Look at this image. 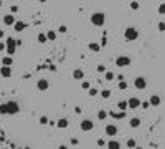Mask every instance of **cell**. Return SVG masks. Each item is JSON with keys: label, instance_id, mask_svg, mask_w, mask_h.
Here are the masks:
<instances>
[{"label": "cell", "instance_id": "obj_16", "mask_svg": "<svg viewBox=\"0 0 165 149\" xmlns=\"http://www.w3.org/2000/svg\"><path fill=\"white\" fill-rule=\"evenodd\" d=\"M56 126H58L59 129H66L68 126H69V121H68L66 118H61V119H58V121H56Z\"/></svg>", "mask_w": 165, "mask_h": 149}, {"label": "cell", "instance_id": "obj_42", "mask_svg": "<svg viewBox=\"0 0 165 149\" xmlns=\"http://www.w3.org/2000/svg\"><path fill=\"white\" fill-rule=\"evenodd\" d=\"M74 113H78V114H79V113H81V108H79V106H76V108H74Z\"/></svg>", "mask_w": 165, "mask_h": 149}, {"label": "cell", "instance_id": "obj_32", "mask_svg": "<svg viewBox=\"0 0 165 149\" xmlns=\"http://www.w3.org/2000/svg\"><path fill=\"white\" fill-rule=\"evenodd\" d=\"M137 144H135V139H129L127 141V148H135Z\"/></svg>", "mask_w": 165, "mask_h": 149}, {"label": "cell", "instance_id": "obj_13", "mask_svg": "<svg viewBox=\"0 0 165 149\" xmlns=\"http://www.w3.org/2000/svg\"><path fill=\"white\" fill-rule=\"evenodd\" d=\"M117 126H116V124H107V126H106V134L107 136H116L117 134Z\"/></svg>", "mask_w": 165, "mask_h": 149}, {"label": "cell", "instance_id": "obj_44", "mask_svg": "<svg viewBox=\"0 0 165 149\" xmlns=\"http://www.w3.org/2000/svg\"><path fill=\"white\" fill-rule=\"evenodd\" d=\"M38 2H41V3H45V2H46V0H38Z\"/></svg>", "mask_w": 165, "mask_h": 149}, {"label": "cell", "instance_id": "obj_45", "mask_svg": "<svg viewBox=\"0 0 165 149\" xmlns=\"http://www.w3.org/2000/svg\"><path fill=\"white\" fill-rule=\"evenodd\" d=\"M2 5H3V3H2V0H0V8H2Z\"/></svg>", "mask_w": 165, "mask_h": 149}, {"label": "cell", "instance_id": "obj_35", "mask_svg": "<svg viewBox=\"0 0 165 149\" xmlns=\"http://www.w3.org/2000/svg\"><path fill=\"white\" fill-rule=\"evenodd\" d=\"M158 30H160V32H165V22H158Z\"/></svg>", "mask_w": 165, "mask_h": 149}, {"label": "cell", "instance_id": "obj_38", "mask_svg": "<svg viewBox=\"0 0 165 149\" xmlns=\"http://www.w3.org/2000/svg\"><path fill=\"white\" fill-rule=\"evenodd\" d=\"M66 30H68V28H66V25H61V27L58 28V32H59V33H66Z\"/></svg>", "mask_w": 165, "mask_h": 149}, {"label": "cell", "instance_id": "obj_26", "mask_svg": "<svg viewBox=\"0 0 165 149\" xmlns=\"http://www.w3.org/2000/svg\"><path fill=\"white\" fill-rule=\"evenodd\" d=\"M106 118H107V113H106L104 109H101V111L98 113V119H99V121H104Z\"/></svg>", "mask_w": 165, "mask_h": 149}, {"label": "cell", "instance_id": "obj_11", "mask_svg": "<svg viewBox=\"0 0 165 149\" xmlns=\"http://www.w3.org/2000/svg\"><path fill=\"white\" fill-rule=\"evenodd\" d=\"M92 128H94V123L91 119H83L81 121V129L83 131H92Z\"/></svg>", "mask_w": 165, "mask_h": 149}, {"label": "cell", "instance_id": "obj_40", "mask_svg": "<svg viewBox=\"0 0 165 149\" xmlns=\"http://www.w3.org/2000/svg\"><path fill=\"white\" fill-rule=\"evenodd\" d=\"M18 12V7L17 5H12V14H17Z\"/></svg>", "mask_w": 165, "mask_h": 149}, {"label": "cell", "instance_id": "obj_25", "mask_svg": "<svg viewBox=\"0 0 165 149\" xmlns=\"http://www.w3.org/2000/svg\"><path fill=\"white\" fill-rule=\"evenodd\" d=\"M104 78H106V81H112V80L116 78V74L112 73V71H106V73H104Z\"/></svg>", "mask_w": 165, "mask_h": 149}, {"label": "cell", "instance_id": "obj_8", "mask_svg": "<svg viewBox=\"0 0 165 149\" xmlns=\"http://www.w3.org/2000/svg\"><path fill=\"white\" fill-rule=\"evenodd\" d=\"M129 101V109H135V108H140V104H142V101L139 100V98H135V96H132L131 100H127Z\"/></svg>", "mask_w": 165, "mask_h": 149}, {"label": "cell", "instance_id": "obj_7", "mask_svg": "<svg viewBox=\"0 0 165 149\" xmlns=\"http://www.w3.org/2000/svg\"><path fill=\"white\" fill-rule=\"evenodd\" d=\"M3 25H7V27H13V23H15V15L13 14H8V15H3Z\"/></svg>", "mask_w": 165, "mask_h": 149}, {"label": "cell", "instance_id": "obj_34", "mask_svg": "<svg viewBox=\"0 0 165 149\" xmlns=\"http://www.w3.org/2000/svg\"><path fill=\"white\" fill-rule=\"evenodd\" d=\"M81 88H83V89H89V88H91L89 81H83V83H81Z\"/></svg>", "mask_w": 165, "mask_h": 149}, {"label": "cell", "instance_id": "obj_21", "mask_svg": "<svg viewBox=\"0 0 165 149\" xmlns=\"http://www.w3.org/2000/svg\"><path fill=\"white\" fill-rule=\"evenodd\" d=\"M109 114H111L112 118H116V119H122V118H125V111H121V113H114V111H111Z\"/></svg>", "mask_w": 165, "mask_h": 149}, {"label": "cell", "instance_id": "obj_20", "mask_svg": "<svg viewBox=\"0 0 165 149\" xmlns=\"http://www.w3.org/2000/svg\"><path fill=\"white\" fill-rule=\"evenodd\" d=\"M99 95H101V98H102V100H109L112 93H111V89H102V91H101Z\"/></svg>", "mask_w": 165, "mask_h": 149}, {"label": "cell", "instance_id": "obj_30", "mask_svg": "<svg viewBox=\"0 0 165 149\" xmlns=\"http://www.w3.org/2000/svg\"><path fill=\"white\" fill-rule=\"evenodd\" d=\"M158 14L165 15V3H160V5H158Z\"/></svg>", "mask_w": 165, "mask_h": 149}, {"label": "cell", "instance_id": "obj_5", "mask_svg": "<svg viewBox=\"0 0 165 149\" xmlns=\"http://www.w3.org/2000/svg\"><path fill=\"white\" fill-rule=\"evenodd\" d=\"M5 106H7V114H17L20 111V104L17 101H8L5 103Z\"/></svg>", "mask_w": 165, "mask_h": 149}, {"label": "cell", "instance_id": "obj_6", "mask_svg": "<svg viewBox=\"0 0 165 149\" xmlns=\"http://www.w3.org/2000/svg\"><path fill=\"white\" fill-rule=\"evenodd\" d=\"M134 86L137 89H145L147 88V80H145L144 76H137V78L134 80Z\"/></svg>", "mask_w": 165, "mask_h": 149}, {"label": "cell", "instance_id": "obj_31", "mask_svg": "<svg viewBox=\"0 0 165 149\" xmlns=\"http://www.w3.org/2000/svg\"><path fill=\"white\" fill-rule=\"evenodd\" d=\"M131 8H132V10H139V8H140L139 2H131Z\"/></svg>", "mask_w": 165, "mask_h": 149}, {"label": "cell", "instance_id": "obj_24", "mask_svg": "<svg viewBox=\"0 0 165 149\" xmlns=\"http://www.w3.org/2000/svg\"><path fill=\"white\" fill-rule=\"evenodd\" d=\"M106 146H107L109 149H117L121 144H119V141H109L107 144H106Z\"/></svg>", "mask_w": 165, "mask_h": 149}, {"label": "cell", "instance_id": "obj_43", "mask_svg": "<svg viewBox=\"0 0 165 149\" xmlns=\"http://www.w3.org/2000/svg\"><path fill=\"white\" fill-rule=\"evenodd\" d=\"M3 37H5V32H3V30H0V38H3Z\"/></svg>", "mask_w": 165, "mask_h": 149}, {"label": "cell", "instance_id": "obj_3", "mask_svg": "<svg viewBox=\"0 0 165 149\" xmlns=\"http://www.w3.org/2000/svg\"><path fill=\"white\" fill-rule=\"evenodd\" d=\"M5 43H7V55H15V51H17V47H18V45H17V40H15V38H12V37H7V40H5Z\"/></svg>", "mask_w": 165, "mask_h": 149}, {"label": "cell", "instance_id": "obj_12", "mask_svg": "<svg viewBox=\"0 0 165 149\" xmlns=\"http://www.w3.org/2000/svg\"><path fill=\"white\" fill-rule=\"evenodd\" d=\"M149 103H150V106L157 108V106H160V104H162V98H160L158 95H152L150 100H149Z\"/></svg>", "mask_w": 165, "mask_h": 149}, {"label": "cell", "instance_id": "obj_2", "mask_svg": "<svg viewBox=\"0 0 165 149\" xmlns=\"http://www.w3.org/2000/svg\"><path fill=\"white\" fill-rule=\"evenodd\" d=\"M124 38L127 41H135L139 38V30L135 27H127L124 32Z\"/></svg>", "mask_w": 165, "mask_h": 149}, {"label": "cell", "instance_id": "obj_39", "mask_svg": "<svg viewBox=\"0 0 165 149\" xmlns=\"http://www.w3.org/2000/svg\"><path fill=\"white\" fill-rule=\"evenodd\" d=\"M3 50H7V43L5 41H0V51H3Z\"/></svg>", "mask_w": 165, "mask_h": 149}, {"label": "cell", "instance_id": "obj_37", "mask_svg": "<svg viewBox=\"0 0 165 149\" xmlns=\"http://www.w3.org/2000/svg\"><path fill=\"white\" fill-rule=\"evenodd\" d=\"M149 106H150V103L149 101H142V104H140V108H144V109H147Z\"/></svg>", "mask_w": 165, "mask_h": 149}, {"label": "cell", "instance_id": "obj_27", "mask_svg": "<svg viewBox=\"0 0 165 149\" xmlns=\"http://www.w3.org/2000/svg\"><path fill=\"white\" fill-rule=\"evenodd\" d=\"M46 37H48V41H53L56 38V32H55V30H50V32L46 33Z\"/></svg>", "mask_w": 165, "mask_h": 149}, {"label": "cell", "instance_id": "obj_41", "mask_svg": "<svg viewBox=\"0 0 165 149\" xmlns=\"http://www.w3.org/2000/svg\"><path fill=\"white\" fill-rule=\"evenodd\" d=\"M98 146H106V142L102 139H98Z\"/></svg>", "mask_w": 165, "mask_h": 149}, {"label": "cell", "instance_id": "obj_28", "mask_svg": "<svg viewBox=\"0 0 165 149\" xmlns=\"http://www.w3.org/2000/svg\"><path fill=\"white\" fill-rule=\"evenodd\" d=\"M88 95H89V96H96V95H99V91L96 88H89V89H88Z\"/></svg>", "mask_w": 165, "mask_h": 149}, {"label": "cell", "instance_id": "obj_17", "mask_svg": "<svg viewBox=\"0 0 165 149\" xmlns=\"http://www.w3.org/2000/svg\"><path fill=\"white\" fill-rule=\"evenodd\" d=\"M12 63H13L12 55H8V56H3V58H2V65H8V66H12Z\"/></svg>", "mask_w": 165, "mask_h": 149}, {"label": "cell", "instance_id": "obj_9", "mask_svg": "<svg viewBox=\"0 0 165 149\" xmlns=\"http://www.w3.org/2000/svg\"><path fill=\"white\" fill-rule=\"evenodd\" d=\"M36 88H38L40 91H46V89L50 88V83H48V80H45V78L38 80V81H36Z\"/></svg>", "mask_w": 165, "mask_h": 149}, {"label": "cell", "instance_id": "obj_33", "mask_svg": "<svg viewBox=\"0 0 165 149\" xmlns=\"http://www.w3.org/2000/svg\"><path fill=\"white\" fill-rule=\"evenodd\" d=\"M48 123H50V119H48L46 116H41V118H40V124H48Z\"/></svg>", "mask_w": 165, "mask_h": 149}, {"label": "cell", "instance_id": "obj_1", "mask_svg": "<svg viewBox=\"0 0 165 149\" xmlns=\"http://www.w3.org/2000/svg\"><path fill=\"white\" fill-rule=\"evenodd\" d=\"M91 23L94 27H102L106 23V15L102 14V12H94V14L91 15Z\"/></svg>", "mask_w": 165, "mask_h": 149}, {"label": "cell", "instance_id": "obj_18", "mask_svg": "<svg viewBox=\"0 0 165 149\" xmlns=\"http://www.w3.org/2000/svg\"><path fill=\"white\" fill-rule=\"evenodd\" d=\"M88 47H89V50H91V51H99V50H101V45H99V43H96V41H91Z\"/></svg>", "mask_w": 165, "mask_h": 149}, {"label": "cell", "instance_id": "obj_19", "mask_svg": "<svg viewBox=\"0 0 165 149\" xmlns=\"http://www.w3.org/2000/svg\"><path fill=\"white\" fill-rule=\"evenodd\" d=\"M129 126H131V128H139V126H140V119H139V118H132L131 121H129Z\"/></svg>", "mask_w": 165, "mask_h": 149}, {"label": "cell", "instance_id": "obj_22", "mask_svg": "<svg viewBox=\"0 0 165 149\" xmlns=\"http://www.w3.org/2000/svg\"><path fill=\"white\" fill-rule=\"evenodd\" d=\"M117 108L122 109V111L129 109V101H119V103H117Z\"/></svg>", "mask_w": 165, "mask_h": 149}, {"label": "cell", "instance_id": "obj_36", "mask_svg": "<svg viewBox=\"0 0 165 149\" xmlns=\"http://www.w3.org/2000/svg\"><path fill=\"white\" fill-rule=\"evenodd\" d=\"M98 71L99 73H106V66L104 65H98Z\"/></svg>", "mask_w": 165, "mask_h": 149}, {"label": "cell", "instance_id": "obj_15", "mask_svg": "<svg viewBox=\"0 0 165 149\" xmlns=\"http://www.w3.org/2000/svg\"><path fill=\"white\" fill-rule=\"evenodd\" d=\"M73 78H74V80H83V78H84V71H83V70H81V68H76V70H74V71H73Z\"/></svg>", "mask_w": 165, "mask_h": 149}, {"label": "cell", "instance_id": "obj_10", "mask_svg": "<svg viewBox=\"0 0 165 149\" xmlns=\"http://www.w3.org/2000/svg\"><path fill=\"white\" fill-rule=\"evenodd\" d=\"M0 76L10 78V76H12V68L8 66V65H2V68H0Z\"/></svg>", "mask_w": 165, "mask_h": 149}, {"label": "cell", "instance_id": "obj_23", "mask_svg": "<svg viewBox=\"0 0 165 149\" xmlns=\"http://www.w3.org/2000/svg\"><path fill=\"white\" fill-rule=\"evenodd\" d=\"M36 40H38V43H46V41H48V37H46V33H38Z\"/></svg>", "mask_w": 165, "mask_h": 149}, {"label": "cell", "instance_id": "obj_29", "mask_svg": "<svg viewBox=\"0 0 165 149\" xmlns=\"http://www.w3.org/2000/svg\"><path fill=\"white\" fill-rule=\"evenodd\" d=\"M127 86H129V85H127L124 80H121V81H119V89H127Z\"/></svg>", "mask_w": 165, "mask_h": 149}, {"label": "cell", "instance_id": "obj_14", "mask_svg": "<svg viewBox=\"0 0 165 149\" xmlns=\"http://www.w3.org/2000/svg\"><path fill=\"white\" fill-rule=\"evenodd\" d=\"M25 28H26V23H25V22L17 20L15 23H13V30H15V32H23Z\"/></svg>", "mask_w": 165, "mask_h": 149}, {"label": "cell", "instance_id": "obj_4", "mask_svg": "<svg viewBox=\"0 0 165 149\" xmlns=\"http://www.w3.org/2000/svg\"><path fill=\"white\" fill-rule=\"evenodd\" d=\"M131 65V58L127 56V55H121V56H117L116 58V66L117 68H125Z\"/></svg>", "mask_w": 165, "mask_h": 149}]
</instances>
